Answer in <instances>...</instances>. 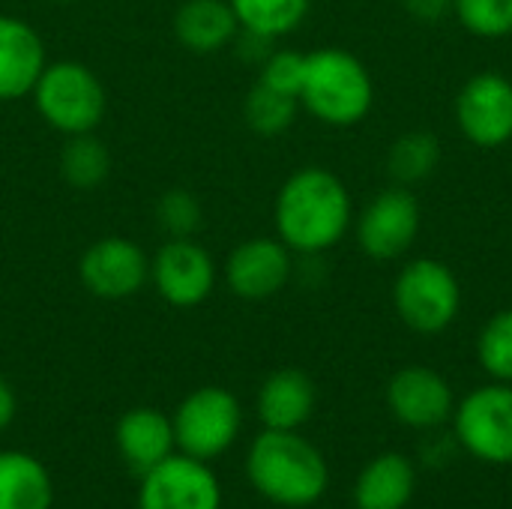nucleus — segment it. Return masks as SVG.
Returning <instances> with one entry per match:
<instances>
[{
	"label": "nucleus",
	"mask_w": 512,
	"mask_h": 509,
	"mask_svg": "<svg viewBox=\"0 0 512 509\" xmlns=\"http://www.w3.org/2000/svg\"><path fill=\"white\" fill-rule=\"evenodd\" d=\"M402 9L423 24H435L447 15H453V0H402Z\"/></svg>",
	"instance_id": "c85d7f7f"
},
{
	"label": "nucleus",
	"mask_w": 512,
	"mask_h": 509,
	"mask_svg": "<svg viewBox=\"0 0 512 509\" xmlns=\"http://www.w3.org/2000/svg\"><path fill=\"white\" fill-rule=\"evenodd\" d=\"M387 408L405 429L438 432L453 420L456 393L450 381L432 366H405L387 381Z\"/></svg>",
	"instance_id": "ddd939ff"
},
{
	"label": "nucleus",
	"mask_w": 512,
	"mask_h": 509,
	"mask_svg": "<svg viewBox=\"0 0 512 509\" xmlns=\"http://www.w3.org/2000/svg\"><path fill=\"white\" fill-rule=\"evenodd\" d=\"M246 474L261 498L288 509L318 504L330 486L327 459L300 432L264 429L249 447Z\"/></svg>",
	"instance_id": "f03ea898"
},
{
	"label": "nucleus",
	"mask_w": 512,
	"mask_h": 509,
	"mask_svg": "<svg viewBox=\"0 0 512 509\" xmlns=\"http://www.w3.org/2000/svg\"><path fill=\"white\" fill-rule=\"evenodd\" d=\"M60 174L72 189H96L111 174V153L105 141H99L93 132L66 138L60 150Z\"/></svg>",
	"instance_id": "5701e85b"
},
{
	"label": "nucleus",
	"mask_w": 512,
	"mask_h": 509,
	"mask_svg": "<svg viewBox=\"0 0 512 509\" xmlns=\"http://www.w3.org/2000/svg\"><path fill=\"white\" fill-rule=\"evenodd\" d=\"M453 117L465 141L498 150L512 141V81L498 69L471 75L453 102Z\"/></svg>",
	"instance_id": "1a4fd4ad"
},
{
	"label": "nucleus",
	"mask_w": 512,
	"mask_h": 509,
	"mask_svg": "<svg viewBox=\"0 0 512 509\" xmlns=\"http://www.w3.org/2000/svg\"><path fill=\"white\" fill-rule=\"evenodd\" d=\"M297 111H300V99L276 93L264 84H255L243 102V117H246L249 129L264 138H276V135L288 132L297 120Z\"/></svg>",
	"instance_id": "b1692460"
},
{
	"label": "nucleus",
	"mask_w": 512,
	"mask_h": 509,
	"mask_svg": "<svg viewBox=\"0 0 512 509\" xmlns=\"http://www.w3.org/2000/svg\"><path fill=\"white\" fill-rule=\"evenodd\" d=\"M114 438H117V450H120L123 462L138 477H144L150 468L165 462L177 447L174 423L156 408H132V411H126L120 417V423H117Z\"/></svg>",
	"instance_id": "dca6fc26"
},
{
	"label": "nucleus",
	"mask_w": 512,
	"mask_h": 509,
	"mask_svg": "<svg viewBox=\"0 0 512 509\" xmlns=\"http://www.w3.org/2000/svg\"><path fill=\"white\" fill-rule=\"evenodd\" d=\"M54 486L45 465L27 453H0V509H51Z\"/></svg>",
	"instance_id": "aec40b11"
},
{
	"label": "nucleus",
	"mask_w": 512,
	"mask_h": 509,
	"mask_svg": "<svg viewBox=\"0 0 512 509\" xmlns=\"http://www.w3.org/2000/svg\"><path fill=\"white\" fill-rule=\"evenodd\" d=\"M276 237L294 255H324L354 228V201L345 180L321 165L294 171L276 192Z\"/></svg>",
	"instance_id": "f257e3e1"
},
{
	"label": "nucleus",
	"mask_w": 512,
	"mask_h": 509,
	"mask_svg": "<svg viewBox=\"0 0 512 509\" xmlns=\"http://www.w3.org/2000/svg\"><path fill=\"white\" fill-rule=\"evenodd\" d=\"M300 105L324 126L348 129L366 120L375 105V81L366 63L345 48H318L306 54Z\"/></svg>",
	"instance_id": "7ed1b4c3"
},
{
	"label": "nucleus",
	"mask_w": 512,
	"mask_h": 509,
	"mask_svg": "<svg viewBox=\"0 0 512 509\" xmlns=\"http://www.w3.org/2000/svg\"><path fill=\"white\" fill-rule=\"evenodd\" d=\"M417 492V465L405 453H381L354 483L357 509H405Z\"/></svg>",
	"instance_id": "a211bd4d"
},
{
	"label": "nucleus",
	"mask_w": 512,
	"mask_h": 509,
	"mask_svg": "<svg viewBox=\"0 0 512 509\" xmlns=\"http://www.w3.org/2000/svg\"><path fill=\"white\" fill-rule=\"evenodd\" d=\"M240 21L228 0H183L174 12V36L192 54H216L234 45Z\"/></svg>",
	"instance_id": "6ab92c4d"
},
{
	"label": "nucleus",
	"mask_w": 512,
	"mask_h": 509,
	"mask_svg": "<svg viewBox=\"0 0 512 509\" xmlns=\"http://www.w3.org/2000/svg\"><path fill=\"white\" fill-rule=\"evenodd\" d=\"M453 15L477 39L512 36V0H453Z\"/></svg>",
	"instance_id": "a878e982"
},
{
	"label": "nucleus",
	"mask_w": 512,
	"mask_h": 509,
	"mask_svg": "<svg viewBox=\"0 0 512 509\" xmlns=\"http://www.w3.org/2000/svg\"><path fill=\"white\" fill-rule=\"evenodd\" d=\"M219 270L213 255L192 237H168L150 258V282L156 294L177 309L201 306L216 288Z\"/></svg>",
	"instance_id": "9d476101"
},
{
	"label": "nucleus",
	"mask_w": 512,
	"mask_h": 509,
	"mask_svg": "<svg viewBox=\"0 0 512 509\" xmlns=\"http://www.w3.org/2000/svg\"><path fill=\"white\" fill-rule=\"evenodd\" d=\"M45 66L48 54L36 27L18 15H0V102L30 96Z\"/></svg>",
	"instance_id": "2eb2a0df"
},
{
	"label": "nucleus",
	"mask_w": 512,
	"mask_h": 509,
	"mask_svg": "<svg viewBox=\"0 0 512 509\" xmlns=\"http://www.w3.org/2000/svg\"><path fill=\"white\" fill-rule=\"evenodd\" d=\"M456 444L483 465H512V384L489 381L456 399Z\"/></svg>",
	"instance_id": "423d86ee"
},
{
	"label": "nucleus",
	"mask_w": 512,
	"mask_h": 509,
	"mask_svg": "<svg viewBox=\"0 0 512 509\" xmlns=\"http://www.w3.org/2000/svg\"><path fill=\"white\" fill-rule=\"evenodd\" d=\"M15 393H12V387L6 384V378H0V432L15 420Z\"/></svg>",
	"instance_id": "7c9ffc66"
},
{
	"label": "nucleus",
	"mask_w": 512,
	"mask_h": 509,
	"mask_svg": "<svg viewBox=\"0 0 512 509\" xmlns=\"http://www.w3.org/2000/svg\"><path fill=\"white\" fill-rule=\"evenodd\" d=\"M204 222L198 198L186 189H168L156 201V225L168 237H195Z\"/></svg>",
	"instance_id": "bb28decb"
},
{
	"label": "nucleus",
	"mask_w": 512,
	"mask_h": 509,
	"mask_svg": "<svg viewBox=\"0 0 512 509\" xmlns=\"http://www.w3.org/2000/svg\"><path fill=\"white\" fill-rule=\"evenodd\" d=\"M228 3L240 21V30L267 39H282L294 33L312 9V0H228Z\"/></svg>",
	"instance_id": "4be33fe9"
},
{
	"label": "nucleus",
	"mask_w": 512,
	"mask_h": 509,
	"mask_svg": "<svg viewBox=\"0 0 512 509\" xmlns=\"http://www.w3.org/2000/svg\"><path fill=\"white\" fill-rule=\"evenodd\" d=\"M294 276V252L279 237H249L225 261V285L234 297L261 303L285 291Z\"/></svg>",
	"instance_id": "4468645a"
},
{
	"label": "nucleus",
	"mask_w": 512,
	"mask_h": 509,
	"mask_svg": "<svg viewBox=\"0 0 512 509\" xmlns=\"http://www.w3.org/2000/svg\"><path fill=\"white\" fill-rule=\"evenodd\" d=\"M273 42L276 39H267V36H258V33H249V30H240L237 33V39H234V45H237V54L243 57V60H252V63H264L267 57H270V51H273Z\"/></svg>",
	"instance_id": "c756f323"
},
{
	"label": "nucleus",
	"mask_w": 512,
	"mask_h": 509,
	"mask_svg": "<svg viewBox=\"0 0 512 509\" xmlns=\"http://www.w3.org/2000/svg\"><path fill=\"white\" fill-rule=\"evenodd\" d=\"M423 228L420 198L408 186L390 183L354 216V237L366 258L396 261L411 252Z\"/></svg>",
	"instance_id": "6e6552de"
},
{
	"label": "nucleus",
	"mask_w": 512,
	"mask_h": 509,
	"mask_svg": "<svg viewBox=\"0 0 512 509\" xmlns=\"http://www.w3.org/2000/svg\"><path fill=\"white\" fill-rule=\"evenodd\" d=\"M222 486L216 474L186 453H171L141 477L138 509H219Z\"/></svg>",
	"instance_id": "9b49d317"
},
{
	"label": "nucleus",
	"mask_w": 512,
	"mask_h": 509,
	"mask_svg": "<svg viewBox=\"0 0 512 509\" xmlns=\"http://www.w3.org/2000/svg\"><path fill=\"white\" fill-rule=\"evenodd\" d=\"M60 3H72V0H60Z\"/></svg>",
	"instance_id": "2f4dec72"
},
{
	"label": "nucleus",
	"mask_w": 512,
	"mask_h": 509,
	"mask_svg": "<svg viewBox=\"0 0 512 509\" xmlns=\"http://www.w3.org/2000/svg\"><path fill=\"white\" fill-rule=\"evenodd\" d=\"M81 285L99 300H129L150 282V258L129 237H102L78 261Z\"/></svg>",
	"instance_id": "f8f14e48"
},
{
	"label": "nucleus",
	"mask_w": 512,
	"mask_h": 509,
	"mask_svg": "<svg viewBox=\"0 0 512 509\" xmlns=\"http://www.w3.org/2000/svg\"><path fill=\"white\" fill-rule=\"evenodd\" d=\"M315 384L300 369H279L267 375L258 390V420L264 429L279 432H300V426L315 411Z\"/></svg>",
	"instance_id": "f3484780"
},
{
	"label": "nucleus",
	"mask_w": 512,
	"mask_h": 509,
	"mask_svg": "<svg viewBox=\"0 0 512 509\" xmlns=\"http://www.w3.org/2000/svg\"><path fill=\"white\" fill-rule=\"evenodd\" d=\"M30 96L39 117L66 138L96 132L108 108L99 75L78 60L48 63Z\"/></svg>",
	"instance_id": "20e7f679"
},
{
	"label": "nucleus",
	"mask_w": 512,
	"mask_h": 509,
	"mask_svg": "<svg viewBox=\"0 0 512 509\" xmlns=\"http://www.w3.org/2000/svg\"><path fill=\"white\" fill-rule=\"evenodd\" d=\"M441 159H444V147L438 135L429 129H411L390 144L387 174L396 186L414 189L435 177V171L441 168Z\"/></svg>",
	"instance_id": "412c9836"
},
{
	"label": "nucleus",
	"mask_w": 512,
	"mask_h": 509,
	"mask_svg": "<svg viewBox=\"0 0 512 509\" xmlns=\"http://www.w3.org/2000/svg\"><path fill=\"white\" fill-rule=\"evenodd\" d=\"M303 78H306V54H300L294 48H273L270 57L261 63L258 84H264V87H270L276 93L300 99Z\"/></svg>",
	"instance_id": "cd10ccee"
},
{
	"label": "nucleus",
	"mask_w": 512,
	"mask_h": 509,
	"mask_svg": "<svg viewBox=\"0 0 512 509\" xmlns=\"http://www.w3.org/2000/svg\"><path fill=\"white\" fill-rule=\"evenodd\" d=\"M171 423L177 450L207 462L234 447L243 426V411L231 390L201 387L180 402Z\"/></svg>",
	"instance_id": "0eeeda50"
},
{
	"label": "nucleus",
	"mask_w": 512,
	"mask_h": 509,
	"mask_svg": "<svg viewBox=\"0 0 512 509\" xmlns=\"http://www.w3.org/2000/svg\"><path fill=\"white\" fill-rule=\"evenodd\" d=\"M477 363L501 384H512V309L495 312L477 333Z\"/></svg>",
	"instance_id": "393cba45"
},
{
	"label": "nucleus",
	"mask_w": 512,
	"mask_h": 509,
	"mask_svg": "<svg viewBox=\"0 0 512 509\" xmlns=\"http://www.w3.org/2000/svg\"><path fill=\"white\" fill-rule=\"evenodd\" d=\"M393 309L417 336H441L462 312V285L438 258L408 261L393 282Z\"/></svg>",
	"instance_id": "39448f33"
}]
</instances>
